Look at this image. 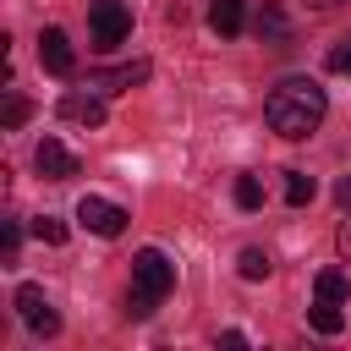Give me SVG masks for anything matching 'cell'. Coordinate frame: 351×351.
Masks as SVG:
<instances>
[{
	"instance_id": "6da1fadb",
	"label": "cell",
	"mask_w": 351,
	"mask_h": 351,
	"mask_svg": "<svg viewBox=\"0 0 351 351\" xmlns=\"http://www.w3.org/2000/svg\"><path fill=\"white\" fill-rule=\"evenodd\" d=\"M324 110H329V99H324V88H318L313 77H285V82L263 99V121H269V132H280L285 143L313 137L318 121H324Z\"/></svg>"
},
{
	"instance_id": "7a4b0ae2",
	"label": "cell",
	"mask_w": 351,
	"mask_h": 351,
	"mask_svg": "<svg viewBox=\"0 0 351 351\" xmlns=\"http://www.w3.org/2000/svg\"><path fill=\"white\" fill-rule=\"evenodd\" d=\"M176 291V263L159 247H143L132 258V291H126V318H148L165 296Z\"/></svg>"
},
{
	"instance_id": "3957f363",
	"label": "cell",
	"mask_w": 351,
	"mask_h": 351,
	"mask_svg": "<svg viewBox=\"0 0 351 351\" xmlns=\"http://www.w3.org/2000/svg\"><path fill=\"white\" fill-rule=\"evenodd\" d=\"M88 33H93V49H115L132 38V11L121 0H93L88 5Z\"/></svg>"
},
{
	"instance_id": "277c9868",
	"label": "cell",
	"mask_w": 351,
	"mask_h": 351,
	"mask_svg": "<svg viewBox=\"0 0 351 351\" xmlns=\"http://www.w3.org/2000/svg\"><path fill=\"white\" fill-rule=\"evenodd\" d=\"M77 219H82L93 236H104V241L126 230V208H121V203H110V197H93V192L77 203Z\"/></svg>"
},
{
	"instance_id": "5b68a950",
	"label": "cell",
	"mask_w": 351,
	"mask_h": 351,
	"mask_svg": "<svg viewBox=\"0 0 351 351\" xmlns=\"http://www.w3.org/2000/svg\"><path fill=\"white\" fill-rule=\"evenodd\" d=\"M16 307H22V324H27L33 335H44V340L60 335V313L49 307V296H44L38 285H22V291H16Z\"/></svg>"
},
{
	"instance_id": "8992f818",
	"label": "cell",
	"mask_w": 351,
	"mask_h": 351,
	"mask_svg": "<svg viewBox=\"0 0 351 351\" xmlns=\"http://www.w3.org/2000/svg\"><path fill=\"white\" fill-rule=\"evenodd\" d=\"M33 165H38V176H44V181H71V176L82 170V165H77V154H71L60 137H44V143L33 148Z\"/></svg>"
},
{
	"instance_id": "52a82bcc",
	"label": "cell",
	"mask_w": 351,
	"mask_h": 351,
	"mask_svg": "<svg viewBox=\"0 0 351 351\" xmlns=\"http://www.w3.org/2000/svg\"><path fill=\"white\" fill-rule=\"evenodd\" d=\"M38 60H44V71H55V77H71V71H77L71 38H66L60 27H44V33H38Z\"/></svg>"
},
{
	"instance_id": "ba28073f",
	"label": "cell",
	"mask_w": 351,
	"mask_h": 351,
	"mask_svg": "<svg viewBox=\"0 0 351 351\" xmlns=\"http://www.w3.org/2000/svg\"><path fill=\"white\" fill-rule=\"evenodd\" d=\"M60 115L66 121H77V126H104V99H93V93H60Z\"/></svg>"
},
{
	"instance_id": "9c48e42d",
	"label": "cell",
	"mask_w": 351,
	"mask_h": 351,
	"mask_svg": "<svg viewBox=\"0 0 351 351\" xmlns=\"http://www.w3.org/2000/svg\"><path fill=\"white\" fill-rule=\"evenodd\" d=\"M208 27H214L219 38H236V33L247 27V5H241V0H208Z\"/></svg>"
},
{
	"instance_id": "30bf717a",
	"label": "cell",
	"mask_w": 351,
	"mask_h": 351,
	"mask_svg": "<svg viewBox=\"0 0 351 351\" xmlns=\"http://www.w3.org/2000/svg\"><path fill=\"white\" fill-rule=\"evenodd\" d=\"M252 27H258V38H263V44H274V49H285V44H291V22H285V11H280V5H263Z\"/></svg>"
},
{
	"instance_id": "8fae6325",
	"label": "cell",
	"mask_w": 351,
	"mask_h": 351,
	"mask_svg": "<svg viewBox=\"0 0 351 351\" xmlns=\"http://www.w3.org/2000/svg\"><path fill=\"white\" fill-rule=\"evenodd\" d=\"M93 88H110V93H121V88H137V82H148V60H132V66H115V71H99V77H88Z\"/></svg>"
},
{
	"instance_id": "7c38bea8",
	"label": "cell",
	"mask_w": 351,
	"mask_h": 351,
	"mask_svg": "<svg viewBox=\"0 0 351 351\" xmlns=\"http://www.w3.org/2000/svg\"><path fill=\"white\" fill-rule=\"evenodd\" d=\"M307 324H313L318 335H340V324H346V318H340V302H313V307H307Z\"/></svg>"
},
{
	"instance_id": "4fadbf2b",
	"label": "cell",
	"mask_w": 351,
	"mask_h": 351,
	"mask_svg": "<svg viewBox=\"0 0 351 351\" xmlns=\"http://www.w3.org/2000/svg\"><path fill=\"white\" fill-rule=\"evenodd\" d=\"M313 291H318V302H346V296H351V280H346L340 269H324Z\"/></svg>"
},
{
	"instance_id": "5bb4252c",
	"label": "cell",
	"mask_w": 351,
	"mask_h": 351,
	"mask_svg": "<svg viewBox=\"0 0 351 351\" xmlns=\"http://www.w3.org/2000/svg\"><path fill=\"white\" fill-rule=\"evenodd\" d=\"M313 176H302V170H285V203L291 208H302V203H313Z\"/></svg>"
},
{
	"instance_id": "9a60e30c",
	"label": "cell",
	"mask_w": 351,
	"mask_h": 351,
	"mask_svg": "<svg viewBox=\"0 0 351 351\" xmlns=\"http://www.w3.org/2000/svg\"><path fill=\"white\" fill-rule=\"evenodd\" d=\"M236 269H241V280H269V269H274V263H269V252H263V247H247V252L236 258Z\"/></svg>"
},
{
	"instance_id": "2e32d148",
	"label": "cell",
	"mask_w": 351,
	"mask_h": 351,
	"mask_svg": "<svg viewBox=\"0 0 351 351\" xmlns=\"http://www.w3.org/2000/svg\"><path fill=\"white\" fill-rule=\"evenodd\" d=\"M27 115H33V110H27V99H22V93H5V104H0V126H5V132H16Z\"/></svg>"
},
{
	"instance_id": "e0dca14e",
	"label": "cell",
	"mask_w": 351,
	"mask_h": 351,
	"mask_svg": "<svg viewBox=\"0 0 351 351\" xmlns=\"http://www.w3.org/2000/svg\"><path fill=\"white\" fill-rule=\"evenodd\" d=\"M33 236H38L44 247H60V241H66V219H55V214H38V219H33Z\"/></svg>"
},
{
	"instance_id": "ac0fdd59",
	"label": "cell",
	"mask_w": 351,
	"mask_h": 351,
	"mask_svg": "<svg viewBox=\"0 0 351 351\" xmlns=\"http://www.w3.org/2000/svg\"><path fill=\"white\" fill-rule=\"evenodd\" d=\"M236 208H263V181L258 176H241L236 181Z\"/></svg>"
},
{
	"instance_id": "d6986e66",
	"label": "cell",
	"mask_w": 351,
	"mask_h": 351,
	"mask_svg": "<svg viewBox=\"0 0 351 351\" xmlns=\"http://www.w3.org/2000/svg\"><path fill=\"white\" fill-rule=\"evenodd\" d=\"M16 247H22V230H16V219H5V225H0V263H5V269L16 263Z\"/></svg>"
},
{
	"instance_id": "ffe728a7",
	"label": "cell",
	"mask_w": 351,
	"mask_h": 351,
	"mask_svg": "<svg viewBox=\"0 0 351 351\" xmlns=\"http://www.w3.org/2000/svg\"><path fill=\"white\" fill-rule=\"evenodd\" d=\"M324 66H329V71H340V77L351 71V33H346V38H335V49L324 55Z\"/></svg>"
},
{
	"instance_id": "44dd1931",
	"label": "cell",
	"mask_w": 351,
	"mask_h": 351,
	"mask_svg": "<svg viewBox=\"0 0 351 351\" xmlns=\"http://www.w3.org/2000/svg\"><path fill=\"white\" fill-rule=\"evenodd\" d=\"M335 203H340V208H351V170L335 181Z\"/></svg>"
},
{
	"instance_id": "7402d4cb",
	"label": "cell",
	"mask_w": 351,
	"mask_h": 351,
	"mask_svg": "<svg viewBox=\"0 0 351 351\" xmlns=\"http://www.w3.org/2000/svg\"><path fill=\"white\" fill-rule=\"evenodd\" d=\"M335 241H340V252L351 258V208H346V219H340V230H335Z\"/></svg>"
},
{
	"instance_id": "603a6c76",
	"label": "cell",
	"mask_w": 351,
	"mask_h": 351,
	"mask_svg": "<svg viewBox=\"0 0 351 351\" xmlns=\"http://www.w3.org/2000/svg\"><path fill=\"white\" fill-rule=\"evenodd\" d=\"M219 346H225V351H241V346H247V335H241V329H225V335H219Z\"/></svg>"
},
{
	"instance_id": "cb8c5ba5",
	"label": "cell",
	"mask_w": 351,
	"mask_h": 351,
	"mask_svg": "<svg viewBox=\"0 0 351 351\" xmlns=\"http://www.w3.org/2000/svg\"><path fill=\"white\" fill-rule=\"evenodd\" d=\"M313 11H335V5H346V0H307Z\"/></svg>"
}]
</instances>
